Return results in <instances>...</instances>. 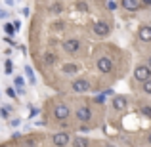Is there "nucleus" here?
<instances>
[{
  "instance_id": "obj_1",
  "label": "nucleus",
  "mask_w": 151,
  "mask_h": 147,
  "mask_svg": "<svg viewBox=\"0 0 151 147\" xmlns=\"http://www.w3.org/2000/svg\"><path fill=\"white\" fill-rule=\"evenodd\" d=\"M63 50L69 55L78 54V52H81V40H78V38H65V40H63Z\"/></svg>"
},
{
  "instance_id": "obj_2",
  "label": "nucleus",
  "mask_w": 151,
  "mask_h": 147,
  "mask_svg": "<svg viewBox=\"0 0 151 147\" xmlns=\"http://www.w3.org/2000/svg\"><path fill=\"white\" fill-rule=\"evenodd\" d=\"M75 118H77L81 124H88L90 118H92V111H90V107H86V105L78 107V109L75 111Z\"/></svg>"
},
{
  "instance_id": "obj_3",
  "label": "nucleus",
  "mask_w": 151,
  "mask_h": 147,
  "mask_svg": "<svg viewBox=\"0 0 151 147\" xmlns=\"http://www.w3.org/2000/svg\"><path fill=\"white\" fill-rule=\"evenodd\" d=\"M69 115H71V109L65 105V103H58V105L54 107V117L58 118V120H67L69 118Z\"/></svg>"
},
{
  "instance_id": "obj_4",
  "label": "nucleus",
  "mask_w": 151,
  "mask_h": 147,
  "mask_svg": "<svg viewBox=\"0 0 151 147\" xmlns=\"http://www.w3.org/2000/svg\"><path fill=\"white\" fill-rule=\"evenodd\" d=\"M94 34L96 37H107V34L111 33V27H109V23L107 21H103V19H100V21H96L94 23Z\"/></svg>"
},
{
  "instance_id": "obj_5",
  "label": "nucleus",
  "mask_w": 151,
  "mask_h": 147,
  "mask_svg": "<svg viewBox=\"0 0 151 147\" xmlns=\"http://www.w3.org/2000/svg\"><path fill=\"white\" fill-rule=\"evenodd\" d=\"M96 67H98L100 73H111V71H113V61H111V57H107V55H101V57H98Z\"/></svg>"
},
{
  "instance_id": "obj_6",
  "label": "nucleus",
  "mask_w": 151,
  "mask_h": 147,
  "mask_svg": "<svg viewBox=\"0 0 151 147\" xmlns=\"http://www.w3.org/2000/svg\"><path fill=\"white\" fill-rule=\"evenodd\" d=\"M134 78L140 82H145L147 78H151V69L147 65H138L136 69H134Z\"/></svg>"
},
{
  "instance_id": "obj_7",
  "label": "nucleus",
  "mask_w": 151,
  "mask_h": 147,
  "mask_svg": "<svg viewBox=\"0 0 151 147\" xmlns=\"http://www.w3.org/2000/svg\"><path fill=\"white\" fill-rule=\"evenodd\" d=\"M71 88H73V92L77 94H84L90 90V82L86 80V78H75L73 82H71Z\"/></svg>"
},
{
  "instance_id": "obj_8",
  "label": "nucleus",
  "mask_w": 151,
  "mask_h": 147,
  "mask_svg": "<svg viewBox=\"0 0 151 147\" xmlns=\"http://www.w3.org/2000/svg\"><path fill=\"white\" fill-rule=\"evenodd\" d=\"M52 143H54L55 147H65L67 143H69V134L67 132H58L52 136Z\"/></svg>"
},
{
  "instance_id": "obj_9",
  "label": "nucleus",
  "mask_w": 151,
  "mask_h": 147,
  "mask_svg": "<svg viewBox=\"0 0 151 147\" xmlns=\"http://www.w3.org/2000/svg\"><path fill=\"white\" fill-rule=\"evenodd\" d=\"M138 37L142 42H151V25H142L138 31Z\"/></svg>"
},
{
  "instance_id": "obj_10",
  "label": "nucleus",
  "mask_w": 151,
  "mask_h": 147,
  "mask_svg": "<svg viewBox=\"0 0 151 147\" xmlns=\"http://www.w3.org/2000/svg\"><path fill=\"white\" fill-rule=\"evenodd\" d=\"M121 6L126 11H138L140 10V0H121Z\"/></svg>"
},
{
  "instance_id": "obj_11",
  "label": "nucleus",
  "mask_w": 151,
  "mask_h": 147,
  "mask_svg": "<svg viewBox=\"0 0 151 147\" xmlns=\"http://www.w3.org/2000/svg\"><path fill=\"white\" fill-rule=\"evenodd\" d=\"M126 105H128V99H126L124 96H115L113 98V107L117 111H124Z\"/></svg>"
},
{
  "instance_id": "obj_12",
  "label": "nucleus",
  "mask_w": 151,
  "mask_h": 147,
  "mask_svg": "<svg viewBox=\"0 0 151 147\" xmlns=\"http://www.w3.org/2000/svg\"><path fill=\"white\" fill-rule=\"evenodd\" d=\"M78 71H81V67H78L77 63H65V65L61 67V73L63 75H77Z\"/></svg>"
},
{
  "instance_id": "obj_13",
  "label": "nucleus",
  "mask_w": 151,
  "mask_h": 147,
  "mask_svg": "<svg viewBox=\"0 0 151 147\" xmlns=\"http://www.w3.org/2000/svg\"><path fill=\"white\" fill-rule=\"evenodd\" d=\"M55 61H58L55 54H52V52H44V55H42V63H44L46 67H52V65H55Z\"/></svg>"
},
{
  "instance_id": "obj_14",
  "label": "nucleus",
  "mask_w": 151,
  "mask_h": 147,
  "mask_svg": "<svg viewBox=\"0 0 151 147\" xmlns=\"http://www.w3.org/2000/svg\"><path fill=\"white\" fill-rule=\"evenodd\" d=\"M90 145V141L88 140H86V138H75V140H73V147H88Z\"/></svg>"
},
{
  "instance_id": "obj_15",
  "label": "nucleus",
  "mask_w": 151,
  "mask_h": 147,
  "mask_svg": "<svg viewBox=\"0 0 151 147\" xmlns=\"http://www.w3.org/2000/svg\"><path fill=\"white\" fill-rule=\"evenodd\" d=\"M25 77L29 78V84H35V80H37V78H35V73H33V67H29V65L25 67Z\"/></svg>"
},
{
  "instance_id": "obj_16",
  "label": "nucleus",
  "mask_w": 151,
  "mask_h": 147,
  "mask_svg": "<svg viewBox=\"0 0 151 147\" xmlns=\"http://www.w3.org/2000/svg\"><path fill=\"white\" fill-rule=\"evenodd\" d=\"M61 11H63V6L59 2H55V4L50 6V14H61Z\"/></svg>"
},
{
  "instance_id": "obj_17",
  "label": "nucleus",
  "mask_w": 151,
  "mask_h": 147,
  "mask_svg": "<svg viewBox=\"0 0 151 147\" xmlns=\"http://www.w3.org/2000/svg\"><path fill=\"white\" fill-rule=\"evenodd\" d=\"M140 113L144 115V117L151 118V105H142V107H140Z\"/></svg>"
},
{
  "instance_id": "obj_18",
  "label": "nucleus",
  "mask_w": 151,
  "mask_h": 147,
  "mask_svg": "<svg viewBox=\"0 0 151 147\" xmlns=\"http://www.w3.org/2000/svg\"><path fill=\"white\" fill-rule=\"evenodd\" d=\"M75 8H77L78 11H88V4H86V2H82V0H78V2L75 4Z\"/></svg>"
},
{
  "instance_id": "obj_19",
  "label": "nucleus",
  "mask_w": 151,
  "mask_h": 147,
  "mask_svg": "<svg viewBox=\"0 0 151 147\" xmlns=\"http://www.w3.org/2000/svg\"><path fill=\"white\" fill-rule=\"evenodd\" d=\"M15 86H17V90H19V92H23V86H25V80H23V78L21 77H15Z\"/></svg>"
},
{
  "instance_id": "obj_20",
  "label": "nucleus",
  "mask_w": 151,
  "mask_h": 147,
  "mask_svg": "<svg viewBox=\"0 0 151 147\" xmlns=\"http://www.w3.org/2000/svg\"><path fill=\"white\" fill-rule=\"evenodd\" d=\"M142 88H144L145 94H151V78H147V80L144 82V86H142Z\"/></svg>"
},
{
  "instance_id": "obj_21",
  "label": "nucleus",
  "mask_w": 151,
  "mask_h": 147,
  "mask_svg": "<svg viewBox=\"0 0 151 147\" xmlns=\"http://www.w3.org/2000/svg\"><path fill=\"white\" fill-rule=\"evenodd\" d=\"M4 29H6L8 34H14L15 33V29H14V25H12V23H6V25H4Z\"/></svg>"
},
{
  "instance_id": "obj_22",
  "label": "nucleus",
  "mask_w": 151,
  "mask_h": 147,
  "mask_svg": "<svg viewBox=\"0 0 151 147\" xmlns=\"http://www.w3.org/2000/svg\"><path fill=\"white\" fill-rule=\"evenodd\" d=\"M12 73H14V69H12V61L6 59V75H12Z\"/></svg>"
},
{
  "instance_id": "obj_23",
  "label": "nucleus",
  "mask_w": 151,
  "mask_h": 147,
  "mask_svg": "<svg viewBox=\"0 0 151 147\" xmlns=\"http://www.w3.org/2000/svg\"><path fill=\"white\" fill-rule=\"evenodd\" d=\"M105 92H103V94H100V96H96V99H94V101H96V103H103V101H105Z\"/></svg>"
},
{
  "instance_id": "obj_24",
  "label": "nucleus",
  "mask_w": 151,
  "mask_h": 147,
  "mask_svg": "<svg viewBox=\"0 0 151 147\" xmlns=\"http://www.w3.org/2000/svg\"><path fill=\"white\" fill-rule=\"evenodd\" d=\"M6 94H8V98H12V99H15V96H17L14 88H8V90H6Z\"/></svg>"
},
{
  "instance_id": "obj_25",
  "label": "nucleus",
  "mask_w": 151,
  "mask_h": 147,
  "mask_svg": "<svg viewBox=\"0 0 151 147\" xmlns=\"http://www.w3.org/2000/svg\"><path fill=\"white\" fill-rule=\"evenodd\" d=\"M23 147H35V140H33V138L25 140V143H23Z\"/></svg>"
},
{
  "instance_id": "obj_26",
  "label": "nucleus",
  "mask_w": 151,
  "mask_h": 147,
  "mask_svg": "<svg viewBox=\"0 0 151 147\" xmlns=\"http://www.w3.org/2000/svg\"><path fill=\"white\" fill-rule=\"evenodd\" d=\"M107 8H109V10H117V4H115V0H109V2H107Z\"/></svg>"
},
{
  "instance_id": "obj_27",
  "label": "nucleus",
  "mask_w": 151,
  "mask_h": 147,
  "mask_svg": "<svg viewBox=\"0 0 151 147\" xmlns=\"http://www.w3.org/2000/svg\"><path fill=\"white\" fill-rule=\"evenodd\" d=\"M0 115H2V118H8V109H6V107L0 109Z\"/></svg>"
},
{
  "instance_id": "obj_28",
  "label": "nucleus",
  "mask_w": 151,
  "mask_h": 147,
  "mask_svg": "<svg viewBox=\"0 0 151 147\" xmlns=\"http://www.w3.org/2000/svg\"><path fill=\"white\" fill-rule=\"evenodd\" d=\"M81 132H90V128H88L86 124H82V126H81Z\"/></svg>"
},
{
  "instance_id": "obj_29",
  "label": "nucleus",
  "mask_w": 151,
  "mask_h": 147,
  "mask_svg": "<svg viewBox=\"0 0 151 147\" xmlns=\"http://www.w3.org/2000/svg\"><path fill=\"white\" fill-rule=\"evenodd\" d=\"M140 4H144V6H151V0H140Z\"/></svg>"
},
{
  "instance_id": "obj_30",
  "label": "nucleus",
  "mask_w": 151,
  "mask_h": 147,
  "mask_svg": "<svg viewBox=\"0 0 151 147\" xmlns=\"http://www.w3.org/2000/svg\"><path fill=\"white\" fill-rule=\"evenodd\" d=\"M147 67L151 69V55H149V59H147Z\"/></svg>"
},
{
  "instance_id": "obj_31",
  "label": "nucleus",
  "mask_w": 151,
  "mask_h": 147,
  "mask_svg": "<svg viewBox=\"0 0 151 147\" xmlns=\"http://www.w3.org/2000/svg\"><path fill=\"white\" fill-rule=\"evenodd\" d=\"M103 147H115V145H111V143H105V145H103Z\"/></svg>"
},
{
  "instance_id": "obj_32",
  "label": "nucleus",
  "mask_w": 151,
  "mask_h": 147,
  "mask_svg": "<svg viewBox=\"0 0 151 147\" xmlns=\"http://www.w3.org/2000/svg\"><path fill=\"white\" fill-rule=\"evenodd\" d=\"M147 141H149V145H151V134H149V138H147Z\"/></svg>"
},
{
  "instance_id": "obj_33",
  "label": "nucleus",
  "mask_w": 151,
  "mask_h": 147,
  "mask_svg": "<svg viewBox=\"0 0 151 147\" xmlns=\"http://www.w3.org/2000/svg\"><path fill=\"white\" fill-rule=\"evenodd\" d=\"M0 147H6V145H0Z\"/></svg>"
}]
</instances>
